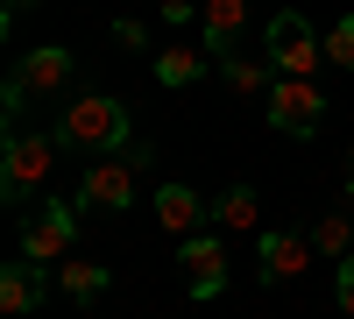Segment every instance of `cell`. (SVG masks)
Here are the masks:
<instances>
[{
	"label": "cell",
	"instance_id": "cell-22",
	"mask_svg": "<svg viewBox=\"0 0 354 319\" xmlns=\"http://www.w3.org/2000/svg\"><path fill=\"white\" fill-rule=\"evenodd\" d=\"M28 8H36V0H8V28H15V15H28Z\"/></svg>",
	"mask_w": 354,
	"mask_h": 319
},
{
	"label": "cell",
	"instance_id": "cell-1",
	"mask_svg": "<svg viewBox=\"0 0 354 319\" xmlns=\"http://www.w3.org/2000/svg\"><path fill=\"white\" fill-rule=\"evenodd\" d=\"M57 135H64V149H78V156H113V149L135 142V121H128V107L113 93H78V100L57 107Z\"/></svg>",
	"mask_w": 354,
	"mask_h": 319
},
{
	"label": "cell",
	"instance_id": "cell-15",
	"mask_svg": "<svg viewBox=\"0 0 354 319\" xmlns=\"http://www.w3.org/2000/svg\"><path fill=\"white\" fill-rule=\"evenodd\" d=\"M205 64H213L205 50H192V43H163V50H156V85L185 93V85H198V78H205Z\"/></svg>",
	"mask_w": 354,
	"mask_h": 319
},
{
	"label": "cell",
	"instance_id": "cell-13",
	"mask_svg": "<svg viewBox=\"0 0 354 319\" xmlns=\"http://www.w3.org/2000/svg\"><path fill=\"white\" fill-rule=\"evenodd\" d=\"M57 291H64L71 305H100L113 291V270L93 263V255H64V270H57Z\"/></svg>",
	"mask_w": 354,
	"mask_h": 319
},
{
	"label": "cell",
	"instance_id": "cell-4",
	"mask_svg": "<svg viewBox=\"0 0 354 319\" xmlns=\"http://www.w3.org/2000/svg\"><path fill=\"white\" fill-rule=\"evenodd\" d=\"M262 57H270V71H277V78H312L319 64H326V36L312 28V15L283 8V15H270V36H262Z\"/></svg>",
	"mask_w": 354,
	"mask_h": 319
},
{
	"label": "cell",
	"instance_id": "cell-8",
	"mask_svg": "<svg viewBox=\"0 0 354 319\" xmlns=\"http://www.w3.org/2000/svg\"><path fill=\"white\" fill-rule=\"evenodd\" d=\"M312 235L305 227H270V235H255V270H262V284H290V277H305V263H312Z\"/></svg>",
	"mask_w": 354,
	"mask_h": 319
},
{
	"label": "cell",
	"instance_id": "cell-20",
	"mask_svg": "<svg viewBox=\"0 0 354 319\" xmlns=\"http://www.w3.org/2000/svg\"><path fill=\"white\" fill-rule=\"evenodd\" d=\"M113 43H121V50H149V28H142L135 15H121V21H113Z\"/></svg>",
	"mask_w": 354,
	"mask_h": 319
},
{
	"label": "cell",
	"instance_id": "cell-21",
	"mask_svg": "<svg viewBox=\"0 0 354 319\" xmlns=\"http://www.w3.org/2000/svg\"><path fill=\"white\" fill-rule=\"evenodd\" d=\"M198 8H192V0H163V21H192Z\"/></svg>",
	"mask_w": 354,
	"mask_h": 319
},
{
	"label": "cell",
	"instance_id": "cell-23",
	"mask_svg": "<svg viewBox=\"0 0 354 319\" xmlns=\"http://www.w3.org/2000/svg\"><path fill=\"white\" fill-rule=\"evenodd\" d=\"M347 206H354V149H347Z\"/></svg>",
	"mask_w": 354,
	"mask_h": 319
},
{
	"label": "cell",
	"instance_id": "cell-18",
	"mask_svg": "<svg viewBox=\"0 0 354 319\" xmlns=\"http://www.w3.org/2000/svg\"><path fill=\"white\" fill-rule=\"evenodd\" d=\"M326 64H333V71H354V15H340V21L326 28Z\"/></svg>",
	"mask_w": 354,
	"mask_h": 319
},
{
	"label": "cell",
	"instance_id": "cell-7",
	"mask_svg": "<svg viewBox=\"0 0 354 319\" xmlns=\"http://www.w3.org/2000/svg\"><path fill=\"white\" fill-rule=\"evenodd\" d=\"M71 71H78V57H71L64 43H36V50H21V64H15L8 78L21 85L28 100H57V93L71 85Z\"/></svg>",
	"mask_w": 354,
	"mask_h": 319
},
{
	"label": "cell",
	"instance_id": "cell-19",
	"mask_svg": "<svg viewBox=\"0 0 354 319\" xmlns=\"http://www.w3.org/2000/svg\"><path fill=\"white\" fill-rule=\"evenodd\" d=\"M333 298H340V312L354 319V255H340V270H333Z\"/></svg>",
	"mask_w": 354,
	"mask_h": 319
},
{
	"label": "cell",
	"instance_id": "cell-3",
	"mask_svg": "<svg viewBox=\"0 0 354 319\" xmlns=\"http://www.w3.org/2000/svg\"><path fill=\"white\" fill-rule=\"evenodd\" d=\"M142 163H156L142 142H128L113 156H93L85 178H78V213H128L135 192H142Z\"/></svg>",
	"mask_w": 354,
	"mask_h": 319
},
{
	"label": "cell",
	"instance_id": "cell-2",
	"mask_svg": "<svg viewBox=\"0 0 354 319\" xmlns=\"http://www.w3.org/2000/svg\"><path fill=\"white\" fill-rule=\"evenodd\" d=\"M57 156H64V135H28V128H8L0 135V199L8 206H21L28 192H43L50 185V170H57Z\"/></svg>",
	"mask_w": 354,
	"mask_h": 319
},
{
	"label": "cell",
	"instance_id": "cell-5",
	"mask_svg": "<svg viewBox=\"0 0 354 319\" xmlns=\"http://www.w3.org/2000/svg\"><path fill=\"white\" fill-rule=\"evenodd\" d=\"M71 241H78V199H43V206L21 220V255H28V263H43V270L64 263Z\"/></svg>",
	"mask_w": 354,
	"mask_h": 319
},
{
	"label": "cell",
	"instance_id": "cell-14",
	"mask_svg": "<svg viewBox=\"0 0 354 319\" xmlns=\"http://www.w3.org/2000/svg\"><path fill=\"white\" fill-rule=\"evenodd\" d=\"M213 220L227 227V235H262V199H255V185H227L213 199Z\"/></svg>",
	"mask_w": 354,
	"mask_h": 319
},
{
	"label": "cell",
	"instance_id": "cell-16",
	"mask_svg": "<svg viewBox=\"0 0 354 319\" xmlns=\"http://www.w3.org/2000/svg\"><path fill=\"white\" fill-rule=\"evenodd\" d=\"M220 78L234 85V93H270V57H248V50H234V57H220Z\"/></svg>",
	"mask_w": 354,
	"mask_h": 319
},
{
	"label": "cell",
	"instance_id": "cell-12",
	"mask_svg": "<svg viewBox=\"0 0 354 319\" xmlns=\"http://www.w3.org/2000/svg\"><path fill=\"white\" fill-rule=\"evenodd\" d=\"M198 220H205V199H198L192 185H156V227H163V235L192 241V235H198Z\"/></svg>",
	"mask_w": 354,
	"mask_h": 319
},
{
	"label": "cell",
	"instance_id": "cell-17",
	"mask_svg": "<svg viewBox=\"0 0 354 319\" xmlns=\"http://www.w3.org/2000/svg\"><path fill=\"white\" fill-rule=\"evenodd\" d=\"M305 235H312L319 255H333V263H340V255H354V220H347V213H319Z\"/></svg>",
	"mask_w": 354,
	"mask_h": 319
},
{
	"label": "cell",
	"instance_id": "cell-10",
	"mask_svg": "<svg viewBox=\"0 0 354 319\" xmlns=\"http://www.w3.org/2000/svg\"><path fill=\"white\" fill-rule=\"evenodd\" d=\"M241 28H248V0H198V36H205L198 50L213 57V64L241 50Z\"/></svg>",
	"mask_w": 354,
	"mask_h": 319
},
{
	"label": "cell",
	"instance_id": "cell-11",
	"mask_svg": "<svg viewBox=\"0 0 354 319\" xmlns=\"http://www.w3.org/2000/svg\"><path fill=\"white\" fill-rule=\"evenodd\" d=\"M43 263H28V255H15V263L8 270H0V312H8V319H28V312H36L43 305Z\"/></svg>",
	"mask_w": 354,
	"mask_h": 319
},
{
	"label": "cell",
	"instance_id": "cell-6",
	"mask_svg": "<svg viewBox=\"0 0 354 319\" xmlns=\"http://www.w3.org/2000/svg\"><path fill=\"white\" fill-rule=\"evenodd\" d=\"M326 121V100H319L312 78H270V128L277 135H312Z\"/></svg>",
	"mask_w": 354,
	"mask_h": 319
},
{
	"label": "cell",
	"instance_id": "cell-9",
	"mask_svg": "<svg viewBox=\"0 0 354 319\" xmlns=\"http://www.w3.org/2000/svg\"><path fill=\"white\" fill-rule=\"evenodd\" d=\"M177 270H185V291H192V298H220V291H227V248H220L213 235L177 241Z\"/></svg>",
	"mask_w": 354,
	"mask_h": 319
}]
</instances>
